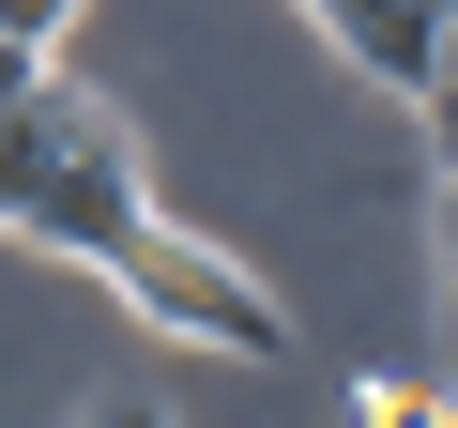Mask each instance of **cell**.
Here are the masks:
<instances>
[{"instance_id": "cell-4", "label": "cell", "mask_w": 458, "mask_h": 428, "mask_svg": "<svg viewBox=\"0 0 458 428\" xmlns=\"http://www.w3.org/2000/svg\"><path fill=\"white\" fill-rule=\"evenodd\" d=\"M367 428H458L443 382H367Z\"/></svg>"}, {"instance_id": "cell-1", "label": "cell", "mask_w": 458, "mask_h": 428, "mask_svg": "<svg viewBox=\"0 0 458 428\" xmlns=\"http://www.w3.org/2000/svg\"><path fill=\"white\" fill-rule=\"evenodd\" d=\"M153 214L138 184V123L77 77H31L0 107V245H47V261H107L123 230Z\"/></svg>"}, {"instance_id": "cell-3", "label": "cell", "mask_w": 458, "mask_h": 428, "mask_svg": "<svg viewBox=\"0 0 458 428\" xmlns=\"http://www.w3.org/2000/svg\"><path fill=\"white\" fill-rule=\"evenodd\" d=\"M306 16H321V31H336V62H367L382 92H428V31H443L428 0H306Z\"/></svg>"}, {"instance_id": "cell-10", "label": "cell", "mask_w": 458, "mask_h": 428, "mask_svg": "<svg viewBox=\"0 0 458 428\" xmlns=\"http://www.w3.org/2000/svg\"><path fill=\"white\" fill-rule=\"evenodd\" d=\"M428 16H443V0H428Z\"/></svg>"}, {"instance_id": "cell-6", "label": "cell", "mask_w": 458, "mask_h": 428, "mask_svg": "<svg viewBox=\"0 0 458 428\" xmlns=\"http://www.w3.org/2000/svg\"><path fill=\"white\" fill-rule=\"evenodd\" d=\"M412 107H428V138L458 123V0H443V31H428V92H412Z\"/></svg>"}, {"instance_id": "cell-7", "label": "cell", "mask_w": 458, "mask_h": 428, "mask_svg": "<svg viewBox=\"0 0 458 428\" xmlns=\"http://www.w3.org/2000/svg\"><path fill=\"white\" fill-rule=\"evenodd\" d=\"M77 428H168V413H153V398H92Z\"/></svg>"}, {"instance_id": "cell-8", "label": "cell", "mask_w": 458, "mask_h": 428, "mask_svg": "<svg viewBox=\"0 0 458 428\" xmlns=\"http://www.w3.org/2000/svg\"><path fill=\"white\" fill-rule=\"evenodd\" d=\"M31 77H47V62H31V47H0V107H16V92H31Z\"/></svg>"}, {"instance_id": "cell-2", "label": "cell", "mask_w": 458, "mask_h": 428, "mask_svg": "<svg viewBox=\"0 0 458 428\" xmlns=\"http://www.w3.org/2000/svg\"><path fill=\"white\" fill-rule=\"evenodd\" d=\"M107 276H123V306H138L153 337H183V352H229V367H276V352H291V306L229 261V245H199L183 214H138V230L107 245Z\"/></svg>"}, {"instance_id": "cell-5", "label": "cell", "mask_w": 458, "mask_h": 428, "mask_svg": "<svg viewBox=\"0 0 458 428\" xmlns=\"http://www.w3.org/2000/svg\"><path fill=\"white\" fill-rule=\"evenodd\" d=\"M77 16H92V0H0V47H31V62H47Z\"/></svg>"}, {"instance_id": "cell-9", "label": "cell", "mask_w": 458, "mask_h": 428, "mask_svg": "<svg viewBox=\"0 0 458 428\" xmlns=\"http://www.w3.org/2000/svg\"><path fill=\"white\" fill-rule=\"evenodd\" d=\"M443 367H458V306H443Z\"/></svg>"}]
</instances>
